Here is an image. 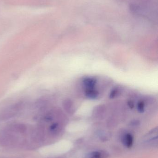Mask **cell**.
I'll return each instance as SVG.
<instances>
[{"label":"cell","mask_w":158,"mask_h":158,"mask_svg":"<svg viewBox=\"0 0 158 158\" xmlns=\"http://www.w3.org/2000/svg\"><path fill=\"white\" fill-rule=\"evenodd\" d=\"M96 83V80L92 77H86L82 81L83 86L88 89H94Z\"/></svg>","instance_id":"obj_1"},{"label":"cell","mask_w":158,"mask_h":158,"mask_svg":"<svg viewBox=\"0 0 158 158\" xmlns=\"http://www.w3.org/2000/svg\"><path fill=\"white\" fill-rule=\"evenodd\" d=\"M63 106L65 110L69 114H72L75 111V107L73 103L70 99H66L63 103Z\"/></svg>","instance_id":"obj_2"},{"label":"cell","mask_w":158,"mask_h":158,"mask_svg":"<svg viewBox=\"0 0 158 158\" xmlns=\"http://www.w3.org/2000/svg\"><path fill=\"white\" fill-rule=\"evenodd\" d=\"M99 93L96 90L94 89H86L85 95L87 98L91 99H95L98 97Z\"/></svg>","instance_id":"obj_3"},{"label":"cell","mask_w":158,"mask_h":158,"mask_svg":"<svg viewBox=\"0 0 158 158\" xmlns=\"http://www.w3.org/2000/svg\"><path fill=\"white\" fill-rule=\"evenodd\" d=\"M133 140V137L130 134H126L123 136L122 142L127 148H130L132 146Z\"/></svg>","instance_id":"obj_4"},{"label":"cell","mask_w":158,"mask_h":158,"mask_svg":"<svg viewBox=\"0 0 158 158\" xmlns=\"http://www.w3.org/2000/svg\"><path fill=\"white\" fill-rule=\"evenodd\" d=\"M108 156L107 152L104 151H94L90 155V158H107Z\"/></svg>","instance_id":"obj_5"},{"label":"cell","mask_w":158,"mask_h":158,"mask_svg":"<svg viewBox=\"0 0 158 158\" xmlns=\"http://www.w3.org/2000/svg\"><path fill=\"white\" fill-rule=\"evenodd\" d=\"M94 111L95 117H100L104 116L105 111V107L104 106H97Z\"/></svg>","instance_id":"obj_6"},{"label":"cell","mask_w":158,"mask_h":158,"mask_svg":"<svg viewBox=\"0 0 158 158\" xmlns=\"http://www.w3.org/2000/svg\"><path fill=\"white\" fill-rule=\"evenodd\" d=\"M120 90L117 88H115L112 90L109 94V97L110 98H114L118 96V95L119 94Z\"/></svg>","instance_id":"obj_7"},{"label":"cell","mask_w":158,"mask_h":158,"mask_svg":"<svg viewBox=\"0 0 158 158\" xmlns=\"http://www.w3.org/2000/svg\"><path fill=\"white\" fill-rule=\"evenodd\" d=\"M145 107V104L143 102L141 101V102H139L138 104H137V110L140 113H143L144 111Z\"/></svg>","instance_id":"obj_8"},{"label":"cell","mask_w":158,"mask_h":158,"mask_svg":"<svg viewBox=\"0 0 158 158\" xmlns=\"http://www.w3.org/2000/svg\"><path fill=\"white\" fill-rule=\"evenodd\" d=\"M127 104H128V106H129V107L130 108V109H133L135 107L134 102L133 101H132V100H129V101H128Z\"/></svg>","instance_id":"obj_9"},{"label":"cell","mask_w":158,"mask_h":158,"mask_svg":"<svg viewBox=\"0 0 158 158\" xmlns=\"http://www.w3.org/2000/svg\"><path fill=\"white\" fill-rule=\"evenodd\" d=\"M64 158V157H57V158Z\"/></svg>","instance_id":"obj_10"}]
</instances>
